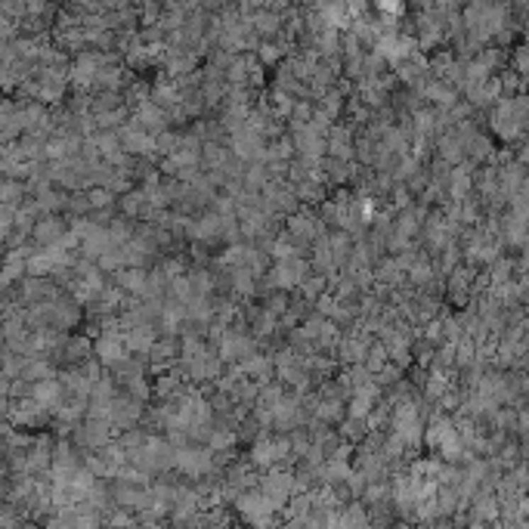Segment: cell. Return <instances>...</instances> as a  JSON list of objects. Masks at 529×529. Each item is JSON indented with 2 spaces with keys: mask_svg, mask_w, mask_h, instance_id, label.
Listing matches in <instances>:
<instances>
[{
  "mask_svg": "<svg viewBox=\"0 0 529 529\" xmlns=\"http://www.w3.org/2000/svg\"><path fill=\"white\" fill-rule=\"evenodd\" d=\"M248 356H254L251 338L238 335V331H223V335H220V350H217L220 362H245Z\"/></svg>",
  "mask_w": 529,
  "mask_h": 529,
  "instance_id": "6da1fadb",
  "label": "cell"
},
{
  "mask_svg": "<svg viewBox=\"0 0 529 529\" xmlns=\"http://www.w3.org/2000/svg\"><path fill=\"white\" fill-rule=\"evenodd\" d=\"M304 272H306V263L301 257H291V260H282L276 269H272L269 282L276 288H294L304 282Z\"/></svg>",
  "mask_w": 529,
  "mask_h": 529,
  "instance_id": "7a4b0ae2",
  "label": "cell"
},
{
  "mask_svg": "<svg viewBox=\"0 0 529 529\" xmlns=\"http://www.w3.org/2000/svg\"><path fill=\"white\" fill-rule=\"evenodd\" d=\"M96 356H99V362H106V365H115V362H121L124 356H127V350H124V338L118 335V331H106L99 340H96Z\"/></svg>",
  "mask_w": 529,
  "mask_h": 529,
  "instance_id": "3957f363",
  "label": "cell"
},
{
  "mask_svg": "<svg viewBox=\"0 0 529 529\" xmlns=\"http://www.w3.org/2000/svg\"><path fill=\"white\" fill-rule=\"evenodd\" d=\"M424 96H428L430 102H437V106H455V90L449 87L446 81H428L424 84Z\"/></svg>",
  "mask_w": 529,
  "mask_h": 529,
  "instance_id": "277c9868",
  "label": "cell"
},
{
  "mask_svg": "<svg viewBox=\"0 0 529 529\" xmlns=\"http://www.w3.org/2000/svg\"><path fill=\"white\" fill-rule=\"evenodd\" d=\"M118 285H121L124 291L143 294V291H146V272L136 269V267H124V269H118Z\"/></svg>",
  "mask_w": 529,
  "mask_h": 529,
  "instance_id": "5b68a950",
  "label": "cell"
},
{
  "mask_svg": "<svg viewBox=\"0 0 529 529\" xmlns=\"http://www.w3.org/2000/svg\"><path fill=\"white\" fill-rule=\"evenodd\" d=\"M269 372H272V362L267 360V356H248V360H245V378H251L257 384H267Z\"/></svg>",
  "mask_w": 529,
  "mask_h": 529,
  "instance_id": "8992f818",
  "label": "cell"
},
{
  "mask_svg": "<svg viewBox=\"0 0 529 529\" xmlns=\"http://www.w3.org/2000/svg\"><path fill=\"white\" fill-rule=\"evenodd\" d=\"M365 353H369V344H365L362 338H347L344 344H340V356H344V362H350V365H362Z\"/></svg>",
  "mask_w": 529,
  "mask_h": 529,
  "instance_id": "52a82bcc",
  "label": "cell"
},
{
  "mask_svg": "<svg viewBox=\"0 0 529 529\" xmlns=\"http://www.w3.org/2000/svg\"><path fill=\"white\" fill-rule=\"evenodd\" d=\"M316 233H319V220L316 217H294L291 220V238L294 242H313Z\"/></svg>",
  "mask_w": 529,
  "mask_h": 529,
  "instance_id": "ba28073f",
  "label": "cell"
},
{
  "mask_svg": "<svg viewBox=\"0 0 529 529\" xmlns=\"http://www.w3.org/2000/svg\"><path fill=\"white\" fill-rule=\"evenodd\" d=\"M59 233H62V223H56V220H44V226H38V238L40 242H50V238H59Z\"/></svg>",
  "mask_w": 529,
  "mask_h": 529,
  "instance_id": "9c48e42d",
  "label": "cell"
}]
</instances>
